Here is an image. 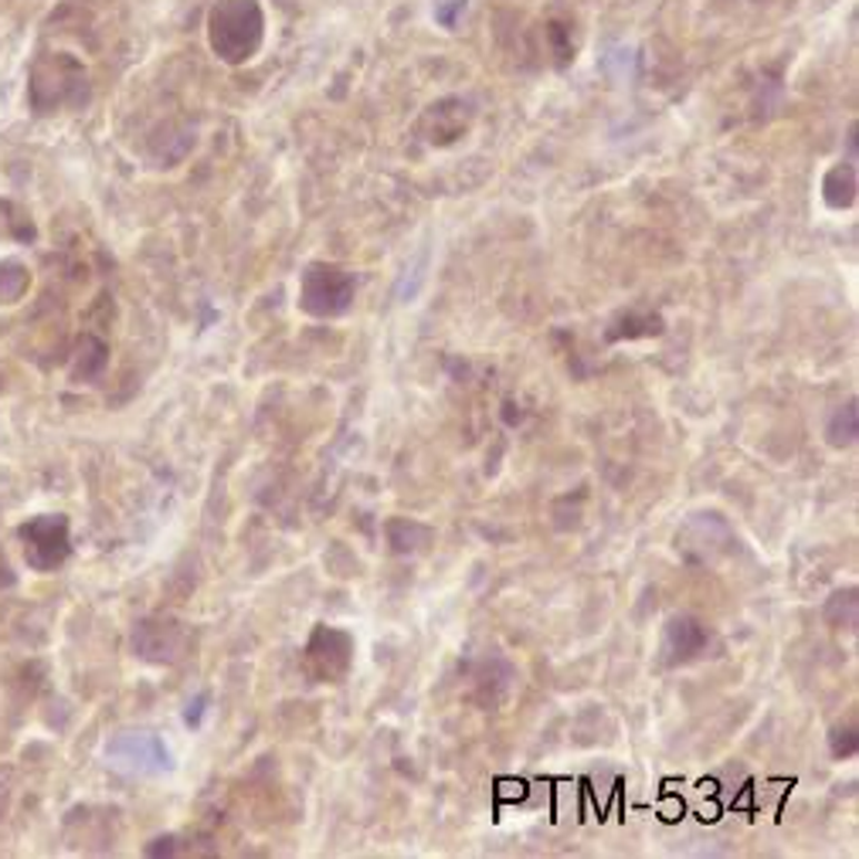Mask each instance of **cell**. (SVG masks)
Masks as SVG:
<instances>
[{
    "instance_id": "cell-12",
    "label": "cell",
    "mask_w": 859,
    "mask_h": 859,
    "mask_svg": "<svg viewBox=\"0 0 859 859\" xmlns=\"http://www.w3.org/2000/svg\"><path fill=\"white\" fill-rule=\"evenodd\" d=\"M829 751H832V758H839V761H846V758H852V754L859 751V734H856V723H852V720L832 727Z\"/></svg>"
},
{
    "instance_id": "cell-11",
    "label": "cell",
    "mask_w": 859,
    "mask_h": 859,
    "mask_svg": "<svg viewBox=\"0 0 859 859\" xmlns=\"http://www.w3.org/2000/svg\"><path fill=\"white\" fill-rule=\"evenodd\" d=\"M28 289V273L18 261H0V303H14Z\"/></svg>"
},
{
    "instance_id": "cell-4",
    "label": "cell",
    "mask_w": 859,
    "mask_h": 859,
    "mask_svg": "<svg viewBox=\"0 0 859 859\" xmlns=\"http://www.w3.org/2000/svg\"><path fill=\"white\" fill-rule=\"evenodd\" d=\"M24 541V557L34 571H55L69 557V520L65 516H34L31 523L21 526Z\"/></svg>"
},
{
    "instance_id": "cell-3",
    "label": "cell",
    "mask_w": 859,
    "mask_h": 859,
    "mask_svg": "<svg viewBox=\"0 0 859 859\" xmlns=\"http://www.w3.org/2000/svg\"><path fill=\"white\" fill-rule=\"evenodd\" d=\"M354 299V279L350 273H344L340 266H326V261H316V266L306 269L303 276V289H299V303L306 313L313 316H340Z\"/></svg>"
},
{
    "instance_id": "cell-10",
    "label": "cell",
    "mask_w": 859,
    "mask_h": 859,
    "mask_svg": "<svg viewBox=\"0 0 859 859\" xmlns=\"http://www.w3.org/2000/svg\"><path fill=\"white\" fill-rule=\"evenodd\" d=\"M398 526L405 531V537H387L391 547L398 551V554H418V551H425V544L435 537L432 526H425V523H418V520H398Z\"/></svg>"
},
{
    "instance_id": "cell-6",
    "label": "cell",
    "mask_w": 859,
    "mask_h": 859,
    "mask_svg": "<svg viewBox=\"0 0 859 859\" xmlns=\"http://www.w3.org/2000/svg\"><path fill=\"white\" fill-rule=\"evenodd\" d=\"M707 642H710V629L697 615H673L663 629L659 652H663L667 667H683L707 652Z\"/></svg>"
},
{
    "instance_id": "cell-9",
    "label": "cell",
    "mask_w": 859,
    "mask_h": 859,
    "mask_svg": "<svg viewBox=\"0 0 859 859\" xmlns=\"http://www.w3.org/2000/svg\"><path fill=\"white\" fill-rule=\"evenodd\" d=\"M856 418H859L856 402H849L846 408H839V412L829 418V425H826V442H829L832 448H849V445L856 442V435H859Z\"/></svg>"
},
{
    "instance_id": "cell-2",
    "label": "cell",
    "mask_w": 859,
    "mask_h": 859,
    "mask_svg": "<svg viewBox=\"0 0 859 859\" xmlns=\"http://www.w3.org/2000/svg\"><path fill=\"white\" fill-rule=\"evenodd\" d=\"M303 663L316 683H340L354 667V639L344 629L319 625L306 642Z\"/></svg>"
},
{
    "instance_id": "cell-1",
    "label": "cell",
    "mask_w": 859,
    "mask_h": 859,
    "mask_svg": "<svg viewBox=\"0 0 859 859\" xmlns=\"http://www.w3.org/2000/svg\"><path fill=\"white\" fill-rule=\"evenodd\" d=\"M261 41V11L255 0H225L211 14V45L225 61H245Z\"/></svg>"
},
{
    "instance_id": "cell-7",
    "label": "cell",
    "mask_w": 859,
    "mask_h": 859,
    "mask_svg": "<svg viewBox=\"0 0 859 859\" xmlns=\"http://www.w3.org/2000/svg\"><path fill=\"white\" fill-rule=\"evenodd\" d=\"M157 748H160V741L150 738V734H129V738H119V741L109 748V754H112L116 764H122V768L147 771V768H150V764H147V751H157Z\"/></svg>"
},
{
    "instance_id": "cell-5",
    "label": "cell",
    "mask_w": 859,
    "mask_h": 859,
    "mask_svg": "<svg viewBox=\"0 0 859 859\" xmlns=\"http://www.w3.org/2000/svg\"><path fill=\"white\" fill-rule=\"evenodd\" d=\"M134 649L150 663H177L187 649V632L177 619H147L134 632Z\"/></svg>"
},
{
    "instance_id": "cell-13",
    "label": "cell",
    "mask_w": 859,
    "mask_h": 859,
    "mask_svg": "<svg viewBox=\"0 0 859 859\" xmlns=\"http://www.w3.org/2000/svg\"><path fill=\"white\" fill-rule=\"evenodd\" d=\"M652 334H663V319L659 316H625L622 319V329H612V340H632V337H652Z\"/></svg>"
},
{
    "instance_id": "cell-8",
    "label": "cell",
    "mask_w": 859,
    "mask_h": 859,
    "mask_svg": "<svg viewBox=\"0 0 859 859\" xmlns=\"http://www.w3.org/2000/svg\"><path fill=\"white\" fill-rule=\"evenodd\" d=\"M822 194H826V205L836 208V211L852 208V201H856V170L852 167L829 170V177L822 184Z\"/></svg>"
}]
</instances>
